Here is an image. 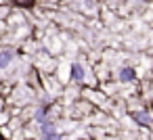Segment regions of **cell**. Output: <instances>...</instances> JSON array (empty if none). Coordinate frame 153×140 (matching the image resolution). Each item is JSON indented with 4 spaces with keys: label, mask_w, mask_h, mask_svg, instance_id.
<instances>
[{
    "label": "cell",
    "mask_w": 153,
    "mask_h": 140,
    "mask_svg": "<svg viewBox=\"0 0 153 140\" xmlns=\"http://www.w3.org/2000/svg\"><path fill=\"white\" fill-rule=\"evenodd\" d=\"M42 136H44V140H61V136L57 134V130H55L48 121L42 123Z\"/></svg>",
    "instance_id": "cell-1"
},
{
    "label": "cell",
    "mask_w": 153,
    "mask_h": 140,
    "mask_svg": "<svg viewBox=\"0 0 153 140\" xmlns=\"http://www.w3.org/2000/svg\"><path fill=\"white\" fill-rule=\"evenodd\" d=\"M13 50L11 48H4V50H0V69H4V67H9L11 65V61H13Z\"/></svg>",
    "instance_id": "cell-2"
},
{
    "label": "cell",
    "mask_w": 153,
    "mask_h": 140,
    "mask_svg": "<svg viewBox=\"0 0 153 140\" xmlns=\"http://www.w3.org/2000/svg\"><path fill=\"white\" fill-rule=\"evenodd\" d=\"M71 77H74L76 82H82V80H84V67H82L80 63H74V65H71Z\"/></svg>",
    "instance_id": "cell-3"
},
{
    "label": "cell",
    "mask_w": 153,
    "mask_h": 140,
    "mask_svg": "<svg viewBox=\"0 0 153 140\" xmlns=\"http://www.w3.org/2000/svg\"><path fill=\"white\" fill-rule=\"evenodd\" d=\"M134 77H136V71H134V69H130V67L120 69V80H122V82H130V80H134Z\"/></svg>",
    "instance_id": "cell-4"
},
{
    "label": "cell",
    "mask_w": 153,
    "mask_h": 140,
    "mask_svg": "<svg viewBox=\"0 0 153 140\" xmlns=\"http://www.w3.org/2000/svg\"><path fill=\"white\" fill-rule=\"evenodd\" d=\"M134 119H136L138 123H143V125H149V123H151V117H149L147 113H136Z\"/></svg>",
    "instance_id": "cell-5"
}]
</instances>
